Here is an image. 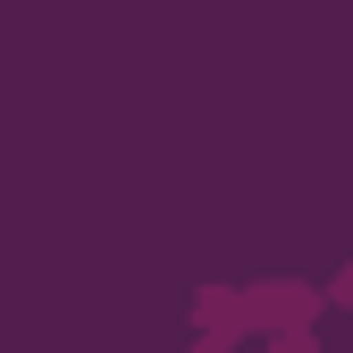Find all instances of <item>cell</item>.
<instances>
[{
    "label": "cell",
    "instance_id": "1",
    "mask_svg": "<svg viewBox=\"0 0 353 353\" xmlns=\"http://www.w3.org/2000/svg\"><path fill=\"white\" fill-rule=\"evenodd\" d=\"M194 353H228V336H202V345H194Z\"/></svg>",
    "mask_w": 353,
    "mask_h": 353
}]
</instances>
